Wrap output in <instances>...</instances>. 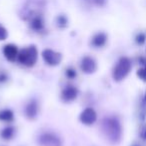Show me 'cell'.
I'll return each mask as SVG.
<instances>
[{
  "label": "cell",
  "mask_w": 146,
  "mask_h": 146,
  "mask_svg": "<svg viewBox=\"0 0 146 146\" xmlns=\"http://www.w3.org/2000/svg\"><path fill=\"white\" fill-rule=\"evenodd\" d=\"M135 146H136V145H135Z\"/></svg>",
  "instance_id": "cb8c5ba5"
},
{
  "label": "cell",
  "mask_w": 146,
  "mask_h": 146,
  "mask_svg": "<svg viewBox=\"0 0 146 146\" xmlns=\"http://www.w3.org/2000/svg\"><path fill=\"white\" fill-rule=\"evenodd\" d=\"M137 76L142 80V81L146 82V66H143V67H141V68L138 69Z\"/></svg>",
  "instance_id": "ac0fdd59"
},
{
  "label": "cell",
  "mask_w": 146,
  "mask_h": 146,
  "mask_svg": "<svg viewBox=\"0 0 146 146\" xmlns=\"http://www.w3.org/2000/svg\"><path fill=\"white\" fill-rule=\"evenodd\" d=\"M25 116L29 120H34L37 118L39 113V104L36 99H31L28 103L26 104L24 108Z\"/></svg>",
  "instance_id": "9c48e42d"
},
{
  "label": "cell",
  "mask_w": 146,
  "mask_h": 146,
  "mask_svg": "<svg viewBox=\"0 0 146 146\" xmlns=\"http://www.w3.org/2000/svg\"><path fill=\"white\" fill-rule=\"evenodd\" d=\"M79 120L84 125H93L97 120V112L91 107H87L80 113Z\"/></svg>",
  "instance_id": "52a82bcc"
},
{
  "label": "cell",
  "mask_w": 146,
  "mask_h": 146,
  "mask_svg": "<svg viewBox=\"0 0 146 146\" xmlns=\"http://www.w3.org/2000/svg\"><path fill=\"white\" fill-rule=\"evenodd\" d=\"M80 68L85 74H93L97 70V62L91 56H84L80 62Z\"/></svg>",
  "instance_id": "ba28073f"
},
{
  "label": "cell",
  "mask_w": 146,
  "mask_h": 146,
  "mask_svg": "<svg viewBox=\"0 0 146 146\" xmlns=\"http://www.w3.org/2000/svg\"><path fill=\"white\" fill-rule=\"evenodd\" d=\"M146 40V35L144 34V33H138L137 35H136L135 37V41L137 44H143L144 42H145Z\"/></svg>",
  "instance_id": "ffe728a7"
},
{
  "label": "cell",
  "mask_w": 146,
  "mask_h": 146,
  "mask_svg": "<svg viewBox=\"0 0 146 146\" xmlns=\"http://www.w3.org/2000/svg\"><path fill=\"white\" fill-rule=\"evenodd\" d=\"M39 146H63L62 140L57 134L53 132H42L37 138Z\"/></svg>",
  "instance_id": "5b68a950"
},
{
  "label": "cell",
  "mask_w": 146,
  "mask_h": 146,
  "mask_svg": "<svg viewBox=\"0 0 146 146\" xmlns=\"http://www.w3.org/2000/svg\"><path fill=\"white\" fill-rule=\"evenodd\" d=\"M29 22V26L32 30L39 32V31H42L44 29V19H43L42 14H39L34 16L33 18H31Z\"/></svg>",
  "instance_id": "7c38bea8"
},
{
  "label": "cell",
  "mask_w": 146,
  "mask_h": 146,
  "mask_svg": "<svg viewBox=\"0 0 146 146\" xmlns=\"http://www.w3.org/2000/svg\"><path fill=\"white\" fill-rule=\"evenodd\" d=\"M38 59V50L34 45L23 48L21 51H19L18 58L17 60L20 62V64L24 65L26 67H33L37 62Z\"/></svg>",
  "instance_id": "3957f363"
},
{
  "label": "cell",
  "mask_w": 146,
  "mask_h": 146,
  "mask_svg": "<svg viewBox=\"0 0 146 146\" xmlns=\"http://www.w3.org/2000/svg\"><path fill=\"white\" fill-rule=\"evenodd\" d=\"M8 37V32L3 25L0 24V41H3Z\"/></svg>",
  "instance_id": "d6986e66"
},
{
  "label": "cell",
  "mask_w": 146,
  "mask_h": 146,
  "mask_svg": "<svg viewBox=\"0 0 146 146\" xmlns=\"http://www.w3.org/2000/svg\"><path fill=\"white\" fill-rule=\"evenodd\" d=\"M3 54L4 57L10 62H14L15 60H17L19 54V50L17 48L16 45L14 44H6L3 48Z\"/></svg>",
  "instance_id": "8fae6325"
},
{
  "label": "cell",
  "mask_w": 146,
  "mask_h": 146,
  "mask_svg": "<svg viewBox=\"0 0 146 146\" xmlns=\"http://www.w3.org/2000/svg\"><path fill=\"white\" fill-rule=\"evenodd\" d=\"M65 75H66V77L69 78V79H73V78L76 77L77 73H76V70L73 68V67H68V68L65 70Z\"/></svg>",
  "instance_id": "e0dca14e"
},
{
  "label": "cell",
  "mask_w": 146,
  "mask_h": 146,
  "mask_svg": "<svg viewBox=\"0 0 146 146\" xmlns=\"http://www.w3.org/2000/svg\"><path fill=\"white\" fill-rule=\"evenodd\" d=\"M142 137H143L144 139L146 140V129L143 130V132H142Z\"/></svg>",
  "instance_id": "603a6c76"
},
{
  "label": "cell",
  "mask_w": 146,
  "mask_h": 146,
  "mask_svg": "<svg viewBox=\"0 0 146 146\" xmlns=\"http://www.w3.org/2000/svg\"><path fill=\"white\" fill-rule=\"evenodd\" d=\"M91 1L98 7H103L107 3V0H91Z\"/></svg>",
  "instance_id": "7402d4cb"
},
{
  "label": "cell",
  "mask_w": 146,
  "mask_h": 146,
  "mask_svg": "<svg viewBox=\"0 0 146 146\" xmlns=\"http://www.w3.org/2000/svg\"><path fill=\"white\" fill-rule=\"evenodd\" d=\"M131 71V61L127 57H121L116 63L113 69V79L116 82H120L127 77L129 72Z\"/></svg>",
  "instance_id": "277c9868"
},
{
  "label": "cell",
  "mask_w": 146,
  "mask_h": 146,
  "mask_svg": "<svg viewBox=\"0 0 146 146\" xmlns=\"http://www.w3.org/2000/svg\"><path fill=\"white\" fill-rule=\"evenodd\" d=\"M107 42V34L104 32H98L93 35L91 39V45L96 48L103 47Z\"/></svg>",
  "instance_id": "4fadbf2b"
},
{
  "label": "cell",
  "mask_w": 146,
  "mask_h": 146,
  "mask_svg": "<svg viewBox=\"0 0 146 146\" xmlns=\"http://www.w3.org/2000/svg\"><path fill=\"white\" fill-rule=\"evenodd\" d=\"M67 23H68V21H67L65 15H59L56 18V24L59 28H65L67 26Z\"/></svg>",
  "instance_id": "2e32d148"
},
{
  "label": "cell",
  "mask_w": 146,
  "mask_h": 146,
  "mask_svg": "<svg viewBox=\"0 0 146 146\" xmlns=\"http://www.w3.org/2000/svg\"><path fill=\"white\" fill-rule=\"evenodd\" d=\"M78 93H79V91L76 87L71 85L66 86L61 92V99H62V101L67 102V103L72 102L77 98Z\"/></svg>",
  "instance_id": "30bf717a"
},
{
  "label": "cell",
  "mask_w": 146,
  "mask_h": 146,
  "mask_svg": "<svg viewBox=\"0 0 146 146\" xmlns=\"http://www.w3.org/2000/svg\"><path fill=\"white\" fill-rule=\"evenodd\" d=\"M44 0H28L22 8L21 17L24 20L29 21L36 15L42 14V9L44 8Z\"/></svg>",
  "instance_id": "7a4b0ae2"
},
{
  "label": "cell",
  "mask_w": 146,
  "mask_h": 146,
  "mask_svg": "<svg viewBox=\"0 0 146 146\" xmlns=\"http://www.w3.org/2000/svg\"><path fill=\"white\" fill-rule=\"evenodd\" d=\"M13 120H14V113L12 110L8 109V108L0 110V121L10 123Z\"/></svg>",
  "instance_id": "5bb4252c"
},
{
  "label": "cell",
  "mask_w": 146,
  "mask_h": 146,
  "mask_svg": "<svg viewBox=\"0 0 146 146\" xmlns=\"http://www.w3.org/2000/svg\"><path fill=\"white\" fill-rule=\"evenodd\" d=\"M8 80V74L4 71H0V84H3Z\"/></svg>",
  "instance_id": "44dd1931"
},
{
  "label": "cell",
  "mask_w": 146,
  "mask_h": 146,
  "mask_svg": "<svg viewBox=\"0 0 146 146\" xmlns=\"http://www.w3.org/2000/svg\"><path fill=\"white\" fill-rule=\"evenodd\" d=\"M102 130L106 138L112 143H117L120 141L122 136V127L120 121L114 116L106 117L102 121Z\"/></svg>",
  "instance_id": "6da1fadb"
},
{
  "label": "cell",
  "mask_w": 146,
  "mask_h": 146,
  "mask_svg": "<svg viewBox=\"0 0 146 146\" xmlns=\"http://www.w3.org/2000/svg\"><path fill=\"white\" fill-rule=\"evenodd\" d=\"M44 62L49 66H58L62 61V54L53 49H44L41 53Z\"/></svg>",
  "instance_id": "8992f818"
},
{
  "label": "cell",
  "mask_w": 146,
  "mask_h": 146,
  "mask_svg": "<svg viewBox=\"0 0 146 146\" xmlns=\"http://www.w3.org/2000/svg\"><path fill=\"white\" fill-rule=\"evenodd\" d=\"M15 135V128L13 126H7L0 132V137L3 140H11Z\"/></svg>",
  "instance_id": "9a60e30c"
}]
</instances>
